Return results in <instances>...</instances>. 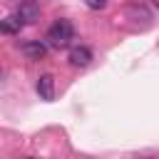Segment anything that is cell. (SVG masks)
Returning <instances> with one entry per match:
<instances>
[{"label": "cell", "instance_id": "cell-1", "mask_svg": "<svg viewBox=\"0 0 159 159\" xmlns=\"http://www.w3.org/2000/svg\"><path fill=\"white\" fill-rule=\"evenodd\" d=\"M72 37H75V27H72V22H70V20H57V22L47 30V35H45L47 45H50V47H55V50L67 47Z\"/></svg>", "mask_w": 159, "mask_h": 159}, {"label": "cell", "instance_id": "cell-2", "mask_svg": "<svg viewBox=\"0 0 159 159\" xmlns=\"http://www.w3.org/2000/svg\"><path fill=\"white\" fill-rule=\"evenodd\" d=\"M15 15H17L25 25L37 22V20H40V5H37L35 0H22V2L17 5V10H15Z\"/></svg>", "mask_w": 159, "mask_h": 159}, {"label": "cell", "instance_id": "cell-3", "mask_svg": "<svg viewBox=\"0 0 159 159\" xmlns=\"http://www.w3.org/2000/svg\"><path fill=\"white\" fill-rule=\"evenodd\" d=\"M35 89H37L40 99L52 102V99H55V77H52V75H40V77H37V84H35Z\"/></svg>", "mask_w": 159, "mask_h": 159}, {"label": "cell", "instance_id": "cell-4", "mask_svg": "<svg viewBox=\"0 0 159 159\" xmlns=\"http://www.w3.org/2000/svg\"><path fill=\"white\" fill-rule=\"evenodd\" d=\"M67 60H70V65H72V67H80V70H82V67H87V65L92 62V50H89V47H84V45L72 47Z\"/></svg>", "mask_w": 159, "mask_h": 159}, {"label": "cell", "instance_id": "cell-5", "mask_svg": "<svg viewBox=\"0 0 159 159\" xmlns=\"http://www.w3.org/2000/svg\"><path fill=\"white\" fill-rule=\"evenodd\" d=\"M47 47H50V45H45V42H40V40H30V42H25L20 50H22V55H25L27 60H42V57L47 55Z\"/></svg>", "mask_w": 159, "mask_h": 159}, {"label": "cell", "instance_id": "cell-6", "mask_svg": "<svg viewBox=\"0 0 159 159\" xmlns=\"http://www.w3.org/2000/svg\"><path fill=\"white\" fill-rule=\"evenodd\" d=\"M22 25H25V22H22L17 15H10V17L2 20V32H5V35H15V32H20Z\"/></svg>", "mask_w": 159, "mask_h": 159}, {"label": "cell", "instance_id": "cell-7", "mask_svg": "<svg viewBox=\"0 0 159 159\" xmlns=\"http://www.w3.org/2000/svg\"><path fill=\"white\" fill-rule=\"evenodd\" d=\"M127 12H129V15H134V17H139V15H142L144 20H152L149 10H147L144 5H139V2H129V5H127Z\"/></svg>", "mask_w": 159, "mask_h": 159}, {"label": "cell", "instance_id": "cell-8", "mask_svg": "<svg viewBox=\"0 0 159 159\" xmlns=\"http://www.w3.org/2000/svg\"><path fill=\"white\" fill-rule=\"evenodd\" d=\"M84 5L89 10H104L107 7V0H84Z\"/></svg>", "mask_w": 159, "mask_h": 159}, {"label": "cell", "instance_id": "cell-9", "mask_svg": "<svg viewBox=\"0 0 159 159\" xmlns=\"http://www.w3.org/2000/svg\"><path fill=\"white\" fill-rule=\"evenodd\" d=\"M154 5H157V7H159V0H154Z\"/></svg>", "mask_w": 159, "mask_h": 159}]
</instances>
